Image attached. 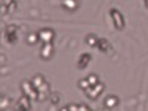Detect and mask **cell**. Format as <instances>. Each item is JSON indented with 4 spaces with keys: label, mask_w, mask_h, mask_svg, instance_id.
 <instances>
[{
    "label": "cell",
    "mask_w": 148,
    "mask_h": 111,
    "mask_svg": "<svg viewBox=\"0 0 148 111\" xmlns=\"http://www.w3.org/2000/svg\"><path fill=\"white\" fill-rule=\"evenodd\" d=\"M21 90H22V95L28 96L30 99H37V96H39V92H37V89L33 86L31 80H24L21 83Z\"/></svg>",
    "instance_id": "cell-1"
},
{
    "label": "cell",
    "mask_w": 148,
    "mask_h": 111,
    "mask_svg": "<svg viewBox=\"0 0 148 111\" xmlns=\"http://www.w3.org/2000/svg\"><path fill=\"white\" fill-rule=\"evenodd\" d=\"M37 34H39V39H40V42H42L43 45L52 43L53 39H55V31H53L52 28H49V27L39 30V31H37Z\"/></svg>",
    "instance_id": "cell-2"
},
{
    "label": "cell",
    "mask_w": 148,
    "mask_h": 111,
    "mask_svg": "<svg viewBox=\"0 0 148 111\" xmlns=\"http://www.w3.org/2000/svg\"><path fill=\"white\" fill-rule=\"evenodd\" d=\"M110 15H111V19H113L114 27L117 30H123V28H125V18H123L121 12L119 9H114L113 8V9L110 10Z\"/></svg>",
    "instance_id": "cell-3"
},
{
    "label": "cell",
    "mask_w": 148,
    "mask_h": 111,
    "mask_svg": "<svg viewBox=\"0 0 148 111\" xmlns=\"http://www.w3.org/2000/svg\"><path fill=\"white\" fill-rule=\"evenodd\" d=\"M5 36H6L8 43H10V45L16 43V40H18V25H15V24L8 25L6 27V31H5Z\"/></svg>",
    "instance_id": "cell-4"
},
{
    "label": "cell",
    "mask_w": 148,
    "mask_h": 111,
    "mask_svg": "<svg viewBox=\"0 0 148 111\" xmlns=\"http://www.w3.org/2000/svg\"><path fill=\"white\" fill-rule=\"evenodd\" d=\"M30 108H31V99L28 96L22 95L16 102V111H30Z\"/></svg>",
    "instance_id": "cell-5"
},
{
    "label": "cell",
    "mask_w": 148,
    "mask_h": 111,
    "mask_svg": "<svg viewBox=\"0 0 148 111\" xmlns=\"http://www.w3.org/2000/svg\"><path fill=\"white\" fill-rule=\"evenodd\" d=\"M53 55V45L52 43H46V45H42L40 47V56L47 61V59H51Z\"/></svg>",
    "instance_id": "cell-6"
},
{
    "label": "cell",
    "mask_w": 148,
    "mask_h": 111,
    "mask_svg": "<svg viewBox=\"0 0 148 111\" xmlns=\"http://www.w3.org/2000/svg\"><path fill=\"white\" fill-rule=\"evenodd\" d=\"M37 92H39V96H37V101H45L47 96H51V86H49V83H43L39 89H37Z\"/></svg>",
    "instance_id": "cell-7"
},
{
    "label": "cell",
    "mask_w": 148,
    "mask_h": 111,
    "mask_svg": "<svg viewBox=\"0 0 148 111\" xmlns=\"http://www.w3.org/2000/svg\"><path fill=\"white\" fill-rule=\"evenodd\" d=\"M117 105H119V96H116V95H108L104 99V107L108 110L116 108Z\"/></svg>",
    "instance_id": "cell-8"
},
{
    "label": "cell",
    "mask_w": 148,
    "mask_h": 111,
    "mask_svg": "<svg viewBox=\"0 0 148 111\" xmlns=\"http://www.w3.org/2000/svg\"><path fill=\"white\" fill-rule=\"evenodd\" d=\"M90 61H92V56H90L89 53H82V55H80V58H79L77 67H79L80 70H83V68H86V67L89 65Z\"/></svg>",
    "instance_id": "cell-9"
},
{
    "label": "cell",
    "mask_w": 148,
    "mask_h": 111,
    "mask_svg": "<svg viewBox=\"0 0 148 111\" xmlns=\"http://www.w3.org/2000/svg\"><path fill=\"white\" fill-rule=\"evenodd\" d=\"M31 83H33V86L36 89H39L43 83H46V79H45L43 74H36V76L31 77Z\"/></svg>",
    "instance_id": "cell-10"
},
{
    "label": "cell",
    "mask_w": 148,
    "mask_h": 111,
    "mask_svg": "<svg viewBox=\"0 0 148 111\" xmlns=\"http://www.w3.org/2000/svg\"><path fill=\"white\" fill-rule=\"evenodd\" d=\"M61 6L67 10H76L79 8V2H76V0H65V2L61 3Z\"/></svg>",
    "instance_id": "cell-11"
},
{
    "label": "cell",
    "mask_w": 148,
    "mask_h": 111,
    "mask_svg": "<svg viewBox=\"0 0 148 111\" xmlns=\"http://www.w3.org/2000/svg\"><path fill=\"white\" fill-rule=\"evenodd\" d=\"M98 49H99L101 52H108L110 49H111V45H110V42L107 40V39H99V42H98V46H96Z\"/></svg>",
    "instance_id": "cell-12"
},
{
    "label": "cell",
    "mask_w": 148,
    "mask_h": 111,
    "mask_svg": "<svg viewBox=\"0 0 148 111\" xmlns=\"http://www.w3.org/2000/svg\"><path fill=\"white\" fill-rule=\"evenodd\" d=\"M98 42H99V39H98L96 34H88V36H86V43H88V46L96 47L98 46Z\"/></svg>",
    "instance_id": "cell-13"
},
{
    "label": "cell",
    "mask_w": 148,
    "mask_h": 111,
    "mask_svg": "<svg viewBox=\"0 0 148 111\" xmlns=\"http://www.w3.org/2000/svg\"><path fill=\"white\" fill-rule=\"evenodd\" d=\"M37 42H40L39 34H37V33H30V34L27 36V43H28V45H36Z\"/></svg>",
    "instance_id": "cell-14"
},
{
    "label": "cell",
    "mask_w": 148,
    "mask_h": 111,
    "mask_svg": "<svg viewBox=\"0 0 148 111\" xmlns=\"http://www.w3.org/2000/svg\"><path fill=\"white\" fill-rule=\"evenodd\" d=\"M84 93H86V96H88L89 99H96V98H98V95H99V93H98V92L95 90V88H93V86H90L89 89H86V90H84Z\"/></svg>",
    "instance_id": "cell-15"
},
{
    "label": "cell",
    "mask_w": 148,
    "mask_h": 111,
    "mask_svg": "<svg viewBox=\"0 0 148 111\" xmlns=\"http://www.w3.org/2000/svg\"><path fill=\"white\" fill-rule=\"evenodd\" d=\"M86 79H88V82H89V84H90V86H95L96 83H99V79H98V76H96L95 73H90Z\"/></svg>",
    "instance_id": "cell-16"
},
{
    "label": "cell",
    "mask_w": 148,
    "mask_h": 111,
    "mask_svg": "<svg viewBox=\"0 0 148 111\" xmlns=\"http://www.w3.org/2000/svg\"><path fill=\"white\" fill-rule=\"evenodd\" d=\"M9 104H10L9 98L5 96V95H2V99H0V108H2V110H6V108H9Z\"/></svg>",
    "instance_id": "cell-17"
},
{
    "label": "cell",
    "mask_w": 148,
    "mask_h": 111,
    "mask_svg": "<svg viewBox=\"0 0 148 111\" xmlns=\"http://www.w3.org/2000/svg\"><path fill=\"white\" fill-rule=\"evenodd\" d=\"M77 84H79V88L83 89V90H86V89H89V88H90V84H89L88 79H80V80L77 82Z\"/></svg>",
    "instance_id": "cell-18"
},
{
    "label": "cell",
    "mask_w": 148,
    "mask_h": 111,
    "mask_svg": "<svg viewBox=\"0 0 148 111\" xmlns=\"http://www.w3.org/2000/svg\"><path fill=\"white\" fill-rule=\"evenodd\" d=\"M5 3H6V6H8L9 14H10V12H14V10L16 9V2H6V0H5Z\"/></svg>",
    "instance_id": "cell-19"
},
{
    "label": "cell",
    "mask_w": 148,
    "mask_h": 111,
    "mask_svg": "<svg viewBox=\"0 0 148 111\" xmlns=\"http://www.w3.org/2000/svg\"><path fill=\"white\" fill-rule=\"evenodd\" d=\"M93 88H95V90H96V92H98V93H101V92H102V90H104V89H105V84H104V83H101V82H99V83H96V84H95V86H93Z\"/></svg>",
    "instance_id": "cell-20"
},
{
    "label": "cell",
    "mask_w": 148,
    "mask_h": 111,
    "mask_svg": "<svg viewBox=\"0 0 148 111\" xmlns=\"http://www.w3.org/2000/svg\"><path fill=\"white\" fill-rule=\"evenodd\" d=\"M51 102L52 104H58L59 102V95L58 93H51Z\"/></svg>",
    "instance_id": "cell-21"
},
{
    "label": "cell",
    "mask_w": 148,
    "mask_h": 111,
    "mask_svg": "<svg viewBox=\"0 0 148 111\" xmlns=\"http://www.w3.org/2000/svg\"><path fill=\"white\" fill-rule=\"evenodd\" d=\"M68 110L70 111H79L80 110V104H68Z\"/></svg>",
    "instance_id": "cell-22"
},
{
    "label": "cell",
    "mask_w": 148,
    "mask_h": 111,
    "mask_svg": "<svg viewBox=\"0 0 148 111\" xmlns=\"http://www.w3.org/2000/svg\"><path fill=\"white\" fill-rule=\"evenodd\" d=\"M79 111H92L88 105H86V104H80V110Z\"/></svg>",
    "instance_id": "cell-23"
},
{
    "label": "cell",
    "mask_w": 148,
    "mask_h": 111,
    "mask_svg": "<svg viewBox=\"0 0 148 111\" xmlns=\"http://www.w3.org/2000/svg\"><path fill=\"white\" fill-rule=\"evenodd\" d=\"M59 111H70V110H68V105H65V107H61V108H59Z\"/></svg>",
    "instance_id": "cell-24"
},
{
    "label": "cell",
    "mask_w": 148,
    "mask_h": 111,
    "mask_svg": "<svg viewBox=\"0 0 148 111\" xmlns=\"http://www.w3.org/2000/svg\"><path fill=\"white\" fill-rule=\"evenodd\" d=\"M145 8H148V0H145Z\"/></svg>",
    "instance_id": "cell-25"
}]
</instances>
